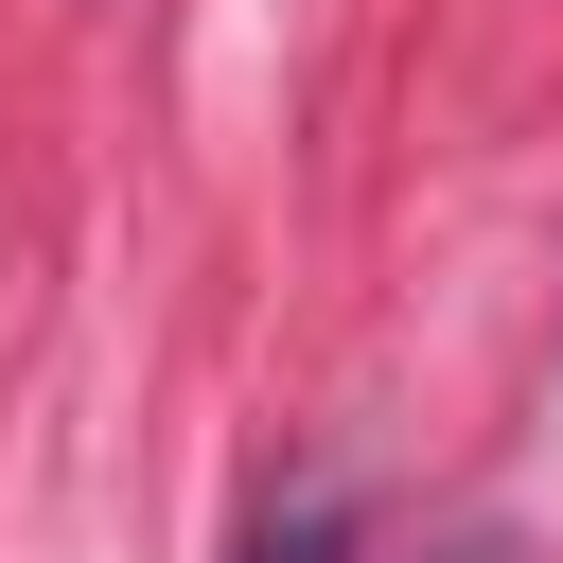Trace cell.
I'll use <instances>...</instances> for the list:
<instances>
[{"label":"cell","mask_w":563,"mask_h":563,"mask_svg":"<svg viewBox=\"0 0 563 563\" xmlns=\"http://www.w3.org/2000/svg\"><path fill=\"white\" fill-rule=\"evenodd\" d=\"M246 563H352V510H317V493H299V510H264V528H246Z\"/></svg>","instance_id":"obj_1"}]
</instances>
